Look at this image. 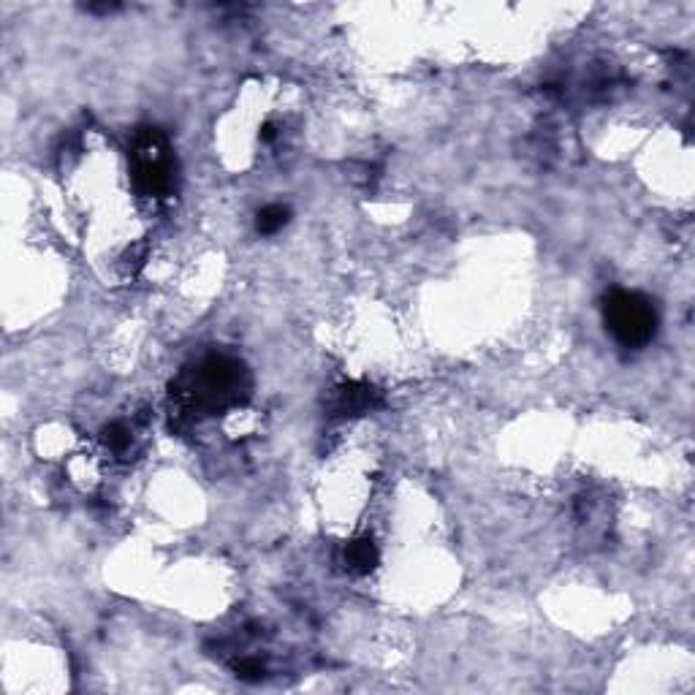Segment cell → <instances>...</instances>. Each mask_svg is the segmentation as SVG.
<instances>
[{
    "mask_svg": "<svg viewBox=\"0 0 695 695\" xmlns=\"http://www.w3.org/2000/svg\"><path fill=\"white\" fill-rule=\"evenodd\" d=\"M603 321L622 348H644L657 334V310L638 291H611L603 299Z\"/></svg>",
    "mask_w": 695,
    "mask_h": 695,
    "instance_id": "2",
    "label": "cell"
},
{
    "mask_svg": "<svg viewBox=\"0 0 695 695\" xmlns=\"http://www.w3.org/2000/svg\"><path fill=\"white\" fill-rule=\"evenodd\" d=\"M343 557L348 571L356 573V576H367V573L375 571V565L381 560V552H378V546H375L370 535H362V538H356V541L345 546Z\"/></svg>",
    "mask_w": 695,
    "mask_h": 695,
    "instance_id": "5",
    "label": "cell"
},
{
    "mask_svg": "<svg viewBox=\"0 0 695 695\" xmlns=\"http://www.w3.org/2000/svg\"><path fill=\"white\" fill-rule=\"evenodd\" d=\"M134 182L139 193L163 199L174 191V158L158 128H142L134 139Z\"/></svg>",
    "mask_w": 695,
    "mask_h": 695,
    "instance_id": "3",
    "label": "cell"
},
{
    "mask_svg": "<svg viewBox=\"0 0 695 695\" xmlns=\"http://www.w3.org/2000/svg\"><path fill=\"white\" fill-rule=\"evenodd\" d=\"M104 443L106 448H112L115 454H123V451H128V446H131V429L125 427V424H120V421L109 424V427L104 429Z\"/></svg>",
    "mask_w": 695,
    "mask_h": 695,
    "instance_id": "7",
    "label": "cell"
},
{
    "mask_svg": "<svg viewBox=\"0 0 695 695\" xmlns=\"http://www.w3.org/2000/svg\"><path fill=\"white\" fill-rule=\"evenodd\" d=\"M234 674H237V679H242V682H261L264 674H267V668H264V663L256 660V657H239L237 663H234Z\"/></svg>",
    "mask_w": 695,
    "mask_h": 695,
    "instance_id": "8",
    "label": "cell"
},
{
    "mask_svg": "<svg viewBox=\"0 0 695 695\" xmlns=\"http://www.w3.org/2000/svg\"><path fill=\"white\" fill-rule=\"evenodd\" d=\"M291 220V210L286 204H269L256 215L258 234H277L280 229H286Z\"/></svg>",
    "mask_w": 695,
    "mask_h": 695,
    "instance_id": "6",
    "label": "cell"
},
{
    "mask_svg": "<svg viewBox=\"0 0 695 695\" xmlns=\"http://www.w3.org/2000/svg\"><path fill=\"white\" fill-rule=\"evenodd\" d=\"M250 375L245 364L231 356H207L185 370L172 386V397L191 413L215 416L248 397Z\"/></svg>",
    "mask_w": 695,
    "mask_h": 695,
    "instance_id": "1",
    "label": "cell"
},
{
    "mask_svg": "<svg viewBox=\"0 0 695 695\" xmlns=\"http://www.w3.org/2000/svg\"><path fill=\"white\" fill-rule=\"evenodd\" d=\"M381 405V391L370 383H343L340 389H334L332 402H329L332 416H364Z\"/></svg>",
    "mask_w": 695,
    "mask_h": 695,
    "instance_id": "4",
    "label": "cell"
}]
</instances>
